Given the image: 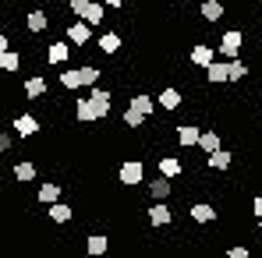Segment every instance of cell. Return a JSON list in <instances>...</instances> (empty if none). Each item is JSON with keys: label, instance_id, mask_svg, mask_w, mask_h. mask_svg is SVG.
Masks as SVG:
<instances>
[{"label": "cell", "instance_id": "cell-12", "mask_svg": "<svg viewBox=\"0 0 262 258\" xmlns=\"http://www.w3.org/2000/svg\"><path fill=\"white\" fill-rule=\"evenodd\" d=\"M188 216H191V223H216L220 219V213L209 202H191V205H188Z\"/></svg>", "mask_w": 262, "mask_h": 258}, {"label": "cell", "instance_id": "cell-7", "mask_svg": "<svg viewBox=\"0 0 262 258\" xmlns=\"http://www.w3.org/2000/svg\"><path fill=\"white\" fill-rule=\"evenodd\" d=\"M46 29H50V14H46L43 7H32V11L25 14V32H29V36H43Z\"/></svg>", "mask_w": 262, "mask_h": 258}, {"label": "cell", "instance_id": "cell-10", "mask_svg": "<svg viewBox=\"0 0 262 258\" xmlns=\"http://www.w3.org/2000/svg\"><path fill=\"white\" fill-rule=\"evenodd\" d=\"M202 71H206V82L209 85H227V60L223 57H213Z\"/></svg>", "mask_w": 262, "mask_h": 258}, {"label": "cell", "instance_id": "cell-4", "mask_svg": "<svg viewBox=\"0 0 262 258\" xmlns=\"http://www.w3.org/2000/svg\"><path fill=\"white\" fill-rule=\"evenodd\" d=\"M145 223H149L152 230L170 226V223H174V209H170L167 202H156V205H149V209H145Z\"/></svg>", "mask_w": 262, "mask_h": 258}, {"label": "cell", "instance_id": "cell-15", "mask_svg": "<svg viewBox=\"0 0 262 258\" xmlns=\"http://www.w3.org/2000/svg\"><path fill=\"white\" fill-rule=\"evenodd\" d=\"M199 124H177L174 128V138H177V145H181V149H191V145H195V142H199Z\"/></svg>", "mask_w": 262, "mask_h": 258}, {"label": "cell", "instance_id": "cell-14", "mask_svg": "<svg viewBox=\"0 0 262 258\" xmlns=\"http://www.w3.org/2000/svg\"><path fill=\"white\" fill-rule=\"evenodd\" d=\"M46 216H50V223H71V219H75V209H71L68 202L57 198V202L46 205Z\"/></svg>", "mask_w": 262, "mask_h": 258}, {"label": "cell", "instance_id": "cell-17", "mask_svg": "<svg viewBox=\"0 0 262 258\" xmlns=\"http://www.w3.org/2000/svg\"><path fill=\"white\" fill-rule=\"evenodd\" d=\"M213 57H216L213 43H195V46H191V53H188V60H191L195 67H206V64H209Z\"/></svg>", "mask_w": 262, "mask_h": 258}, {"label": "cell", "instance_id": "cell-27", "mask_svg": "<svg viewBox=\"0 0 262 258\" xmlns=\"http://www.w3.org/2000/svg\"><path fill=\"white\" fill-rule=\"evenodd\" d=\"M18 67H21V53H18V50H4V53H0V71H4V75H14Z\"/></svg>", "mask_w": 262, "mask_h": 258}, {"label": "cell", "instance_id": "cell-32", "mask_svg": "<svg viewBox=\"0 0 262 258\" xmlns=\"http://www.w3.org/2000/svg\"><path fill=\"white\" fill-rule=\"evenodd\" d=\"M75 117H78L82 124H96V113H92L89 99H78V103H75Z\"/></svg>", "mask_w": 262, "mask_h": 258}, {"label": "cell", "instance_id": "cell-13", "mask_svg": "<svg viewBox=\"0 0 262 258\" xmlns=\"http://www.w3.org/2000/svg\"><path fill=\"white\" fill-rule=\"evenodd\" d=\"M60 195H64V187H60L57 180H43V184L36 187V202H39V205H50V202H57Z\"/></svg>", "mask_w": 262, "mask_h": 258}, {"label": "cell", "instance_id": "cell-9", "mask_svg": "<svg viewBox=\"0 0 262 258\" xmlns=\"http://www.w3.org/2000/svg\"><path fill=\"white\" fill-rule=\"evenodd\" d=\"M199 14H202V21H206V25H216L220 18H227V4H223V0H202Z\"/></svg>", "mask_w": 262, "mask_h": 258}, {"label": "cell", "instance_id": "cell-18", "mask_svg": "<svg viewBox=\"0 0 262 258\" xmlns=\"http://www.w3.org/2000/svg\"><path fill=\"white\" fill-rule=\"evenodd\" d=\"M96 46H99V53L114 57V53H121V46H124V39H121V32H103V36L96 39Z\"/></svg>", "mask_w": 262, "mask_h": 258}, {"label": "cell", "instance_id": "cell-1", "mask_svg": "<svg viewBox=\"0 0 262 258\" xmlns=\"http://www.w3.org/2000/svg\"><path fill=\"white\" fill-rule=\"evenodd\" d=\"M89 106H92V113H96V121H106L110 117V110H114V92L110 88H99V82L96 85H89Z\"/></svg>", "mask_w": 262, "mask_h": 258}, {"label": "cell", "instance_id": "cell-33", "mask_svg": "<svg viewBox=\"0 0 262 258\" xmlns=\"http://www.w3.org/2000/svg\"><path fill=\"white\" fill-rule=\"evenodd\" d=\"M252 251L245 248V244H234V248H227V258H248Z\"/></svg>", "mask_w": 262, "mask_h": 258}, {"label": "cell", "instance_id": "cell-37", "mask_svg": "<svg viewBox=\"0 0 262 258\" xmlns=\"http://www.w3.org/2000/svg\"><path fill=\"white\" fill-rule=\"evenodd\" d=\"M4 50H11V39H7V32H0V53Z\"/></svg>", "mask_w": 262, "mask_h": 258}, {"label": "cell", "instance_id": "cell-26", "mask_svg": "<svg viewBox=\"0 0 262 258\" xmlns=\"http://www.w3.org/2000/svg\"><path fill=\"white\" fill-rule=\"evenodd\" d=\"M248 75H252V71H248V64H245V60H237V57H234V60H227V82H245Z\"/></svg>", "mask_w": 262, "mask_h": 258}, {"label": "cell", "instance_id": "cell-16", "mask_svg": "<svg viewBox=\"0 0 262 258\" xmlns=\"http://www.w3.org/2000/svg\"><path fill=\"white\" fill-rule=\"evenodd\" d=\"M21 96H25V99H43L46 96V78L43 75H29L25 85H21Z\"/></svg>", "mask_w": 262, "mask_h": 258}, {"label": "cell", "instance_id": "cell-35", "mask_svg": "<svg viewBox=\"0 0 262 258\" xmlns=\"http://www.w3.org/2000/svg\"><path fill=\"white\" fill-rule=\"evenodd\" d=\"M89 7V0H68V11H71V14H78V18H82V11H85Z\"/></svg>", "mask_w": 262, "mask_h": 258}, {"label": "cell", "instance_id": "cell-2", "mask_svg": "<svg viewBox=\"0 0 262 258\" xmlns=\"http://www.w3.org/2000/svg\"><path fill=\"white\" fill-rule=\"evenodd\" d=\"M241 46H245V32H241V29H227V32L216 39V46H213V50H216L223 60H234V57L241 53Z\"/></svg>", "mask_w": 262, "mask_h": 258}, {"label": "cell", "instance_id": "cell-5", "mask_svg": "<svg viewBox=\"0 0 262 258\" xmlns=\"http://www.w3.org/2000/svg\"><path fill=\"white\" fill-rule=\"evenodd\" d=\"M11 128H14L18 138H36V134L43 131V124H39V117H36V113H18Z\"/></svg>", "mask_w": 262, "mask_h": 258}, {"label": "cell", "instance_id": "cell-36", "mask_svg": "<svg viewBox=\"0 0 262 258\" xmlns=\"http://www.w3.org/2000/svg\"><path fill=\"white\" fill-rule=\"evenodd\" d=\"M252 216H262V195L252 198Z\"/></svg>", "mask_w": 262, "mask_h": 258}, {"label": "cell", "instance_id": "cell-40", "mask_svg": "<svg viewBox=\"0 0 262 258\" xmlns=\"http://www.w3.org/2000/svg\"><path fill=\"white\" fill-rule=\"evenodd\" d=\"M0 167H4V156H0Z\"/></svg>", "mask_w": 262, "mask_h": 258}, {"label": "cell", "instance_id": "cell-22", "mask_svg": "<svg viewBox=\"0 0 262 258\" xmlns=\"http://www.w3.org/2000/svg\"><path fill=\"white\" fill-rule=\"evenodd\" d=\"M85 251L92 258L106 255V251H110V237H106V233H89V237H85Z\"/></svg>", "mask_w": 262, "mask_h": 258}, {"label": "cell", "instance_id": "cell-31", "mask_svg": "<svg viewBox=\"0 0 262 258\" xmlns=\"http://www.w3.org/2000/svg\"><path fill=\"white\" fill-rule=\"evenodd\" d=\"M78 82H82V88L96 85V82H99V67H92V64H82V67H78Z\"/></svg>", "mask_w": 262, "mask_h": 258}, {"label": "cell", "instance_id": "cell-29", "mask_svg": "<svg viewBox=\"0 0 262 258\" xmlns=\"http://www.w3.org/2000/svg\"><path fill=\"white\" fill-rule=\"evenodd\" d=\"M202 152H213V149H220V131H199V142H195Z\"/></svg>", "mask_w": 262, "mask_h": 258}, {"label": "cell", "instance_id": "cell-19", "mask_svg": "<svg viewBox=\"0 0 262 258\" xmlns=\"http://www.w3.org/2000/svg\"><path fill=\"white\" fill-rule=\"evenodd\" d=\"M11 173H14V180H18V184H32V180L39 177V170H36V163H32V159H18Z\"/></svg>", "mask_w": 262, "mask_h": 258}, {"label": "cell", "instance_id": "cell-25", "mask_svg": "<svg viewBox=\"0 0 262 258\" xmlns=\"http://www.w3.org/2000/svg\"><path fill=\"white\" fill-rule=\"evenodd\" d=\"M160 173L170 177V180H177V177L184 173V163H181L177 156H160Z\"/></svg>", "mask_w": 262, "mask_h": 258}, {"label": "cell", "instance_id": "cell-43", "mask_svg": "<svg viewBox=\"0 0 262 258\" xmlns=\"http://www.w3.org/2000/svg\"><path fill=\"white\" fill-rule=\"evenodd\" d=\"M259 117H262V110H259Z\"/></svg>", "mask_w": 262, "mask_h": 258}, {"label": "cell", "instance_id": "cell-8", "mask_svg": "<svg viewBox=\"0 0 262 258\" xmlns=\"http://www.w3.org/2000/svg\"><path fill=\"white\" fill-rule=\"evenodd\" d=\"M64 36H68V43H75V46H85L89 39H92V25L78 18V21H71V25L64 29Z\"/></svg>", "mask_w": 262, "mask_h": 258}, {"label": "cell", "instance_id": "cell-3", "mask_svg": "<svg viewBox=\"0 0 262 258\" xmlns=\"http://www.w3.org/2000/svg\"><path fill=\"white\" fill-rule=\"evenodd\" d=\"M117 180H121V187L142 184V180H145V163H142V159H124V163L117 167Z\"/></svg>", "mask_w": 262, "mask_h": 258}, {"label": "cell", "instance_id": "cell-34", "mask_svg": "<svg viewBox=\"0 0 262 258\" xmlns=\"http://www.w3.org/2000/svg\"><path fill=\"white\" fill-rule=\"evenodd\" d=\"M11 149H14V138H11L7 131L0 128V152H11Z\"/></svg>", "mask_w": 262, "mask_h": 258}, {"label": "cell", "instance_id": "cell-28", "mask_svg": "<svg viewBox=\"0 0 262 258\" xmlns=\"http://www.w3.org/2000/svg\"><path fill=\"white\" fill-rule=\"evenodd\" d=\"M57 82H60V88H68V92H78V88H82V82H78V67H64Z\"/></svg>", "mask_w": 262, "mask_h": 258}, {"label": "cell", "instance_id": "cell-21", "mask_svg": "<svg viewBox=\"0 0 262 258\" xmlns=\"http://www.w3.org/2000/svg\"><path fill=\"white\" fill-rule=\"evenodd\" d=\"M230 163H234V156H230L227 149H213V152H206V167H209V170H230Z\"/></svg>", "mask_w": 262, "mask_h": 258}, {"label": "cell", "instance_id": "cell-6", "mask_svg": "<svg viewBox=\"0 0 262 258\" xmlns=\"http://www.w3.org/2000/svg\"><path fill=\"white\" fill-rule=\"evenodd\" d=\"M43 60L46 64H53V67H64L68 60H71V43H46V50H43Z\"/></svg>", "mask_w": 262, "mask_h": 258}, {"label": "cell", "instance_id": "cell-38", "mask_svg": "<svg viewBox=\"0 0 262 258\" xmlns=\"http://www.w3.org/2000/svg\"><path fill=\"white\" fill-rule=\"evenodd\" d=\"M103 4H106V7H124L128 0H103Z\"/></svg>", "mask_w": 262, "mask_h": 258}, {"label": "cell", "instance_id": "cell-30", "mask_svg": "<svg viewBox=\"0 0 262 258\" xmlns=\"http://www.w3.org/2000/svg\"><path fill=\"white\" fill-rule=\"evenodd\" d=\"M145 121H149V117H145L142 110H135V106H128V110H124V128L138 131V128H142V124H145Z\"/></svg>", "mask_w": 262, "mask_h": 258}, {"label": "cell", "instance_id": "cell-24", "mask_svg": "<svg viewBox=\"0 0 262 258\" xmlns=\"http://www.w3.org/2000/svg\"><path fill=\"white\" fill-rule=\"evenodd\" d=\"M128 106H135V110H142L145 117H152V113H156V96H149V92H135Z\"/></svg>", "mask_w": 262, "mask_h": 258}, {"label": "cell", "instance_id": "cell-11", "mask_svg": "<svg viewBox=\"0 0 262 258\" xmlns=\"http://www.w3.org/2000/svg\"><path fill=\"white\" fill-rule=\"evenodd\" d=\"M181 103H184V96H181V88H174V85H167L160 96H156V106H160V110H167V113L181 110Z\"/></svg>", "mask_w": 262, "mask_h": 258}, {"label": "cell", "instance_id": "cell-41", "mask_svg": "<svg viewBox=\"0 0 262 258\" xmlns=\"http://www.w3.org/2000/svg\"><path fill=\"white\" fill-rule=\"evenodd\" d=\"M170 4H181V0H170Z\"/></svg>", "mask_w": 262, "mask_h": 258}, {"label": "cell", "instance_id": "cell-23", "mask_svg": "<svg viewBox=\"0 0 262 258\" xmlns=\"http://www.w3.org/2000/svg\"><path fill=\"white\" fill-rule=\"evenodd\" d=\"M170 191H174V180H170V177H163V173L149 184V195H152L156 202H167V198H170Z\"/></svg>", "mask_w": 262, "mask_h": 258}, {"label": "cell", "instance_id": "cell-20", "mask_svg": "<svg viewBox=\"0 0 262 258\" xmlns=\"http://www.w3.org/2000/svg\"><path fill=\"white\" fill-rule=\"evenodd\" d=\"M103 18H106V4L103 0H89V7L82 11V21H89L96 29V25H103Z\"/></svg>", "mask_w": 262, "mask_h": 258}, {"label": "cell", "instance_id": "cell-39", "mask_svg": "<svg viewBox=\"0 0 262 258\" xmlns=\"http://www.w3.org/2000/svg\"><path fill=\"white\" fill-rule=\"evenodd\" d=\"M255 219H259V230H262V216H255Z\"/></svg>", "mask_w": 262, "mask_h": 258}, {"label": "cell", "instance_id": "cell-42", "mask_svg": "<svg viewBox=\"0 0 262 258\" xmlns=\"http://www.w3.org/2000/svg\"><path fill=\"white\" fill-rule=\"evenodd\" d=\"M0 4H7V0H0Z\"/></svg>", "mask_w": 262, "mask_h": 258}]
</instances>
